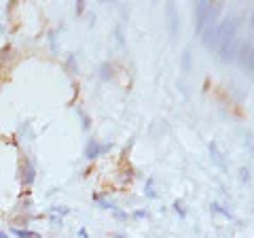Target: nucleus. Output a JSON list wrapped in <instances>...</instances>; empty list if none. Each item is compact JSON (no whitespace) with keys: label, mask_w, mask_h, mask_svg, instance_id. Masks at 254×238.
<instances>
[{"label":"nucleus","mask_w":254,"mask_h":238,"mask_svg":"<svg viewBox=\"0 0 254 238\" xmlns=\"http://www.w3.org/2000/svg\"><path fill=\"white\" fill-rule=\"evenodd\" d=\"M220 6L218 4H210V2H199L195 6V15H197V32H203L205 21L212 19L214 13H218Z\"/></svg>","instance_id":"1"},{"label":"nucleus","mask_w":254,"mask_h":238,"mask_svg":"<svg viewBox=\"0 0 254 238\" xmlns=\"http://www.w3.org/2000/svg\"><path fill=\"white\" fill-rule=\"evenodd\" d=\"M110 147H113V145H100L98 140H91L89 145H87V151H85V155H87V157H89V160H91V157H98L100 153L108 151Z\"/></svg>","instance_id":"2"},{"label":"nucleus","mask_w":254,"mask_h":238,"mask_svg":"<svg viewBox=\"0 0 254 238\" xmlns=\"http://www.w3.org/2000/svg\"><path fill=\"white\" fill-rule=\"evenodd\" d=\"M210 153H212V162L216 164L220 170H227V164H225V160H222V153L218 151V145H216V142H210Z\"/></svg>","instance_id":"3"},{"label":"nucleus","mask_w":254,"mask_h":238,"mask_svg":"<svg viewBox=\"0 0 254 238\" xmlns=\"http://www.w3.org/2000/svg\"><path fill=\"white\" fill-rule=\"evenodd\" d=\"M168 13L172 15V19H170V23H172V34H176L178 30H180V17H178V13H176V9H174V4H168Z\"/></svg>","instance_id":"4"},{"label":"nucleus","mask_w":254,"mask_h":238,"mask_svg":"<svg viewBox=\"0 0 254 238\" xmlns=\"http://www.w3.org/2000/svg\"><path fill=\"white\" fill-rule=\"evenodd\" d=\"M174 211H176L182 219L187 217V211H185V204H182V200H176V202H174Z\"/></svg>","instance_id":"5"},{"label":"nucleus","mask_w":254,"mask_h":238,"mask_svg":"<svg viewBox=\"0 0 254 238\" xmlns=\"http://www.w3.org/2000/svg\"><path fill=\"white\" fill-rule=\"evenodd\" d=\"M146 196L148 198H157V192H155V187H153V179H148V183H146Z\"/></svg>","instance_id":"6"},{"label":"nucleus","mask_w":254,"mask_h":238,"mask_svg":"<svg viewBox=\"0 0 254 238\" xmlns=\"http://www.w3.org/2000/svg\"><path fill=\"white\" fill-rule=\"evenodd\" d=\"M212 213H220V215H225V217H231V213L220 209V204H212Z\"/></svg>","instance_id":"7"},{"label":"nucleus","mask_w":254,"mask_h":238,"mask_svg":"<svg viewBox=\"0 0 254 238\" xmlns=\"http://www.w3.org/2000/svg\"><path fill=\"white\" fill-rule=\"evenodd\" d=\"M17 236H21V238H41V236L34 234V232H23V230H19Z\"/></svg>","instance_id":"8"},{"label":"nucleus","mask_w":254,"mask_h":238,"mask_svg":"<svg viewBox=\"0 0 254 238\" xmlns=\"http://www.w3.org/2000/svg\"><path fill=\"white\" fill-rule=\"evenodd\" d=\"M133 217H136V219H142V217H144V219H146V217H148V211H138Z\"/></svg>","instance_id":"9"},{"label":"nucleus","mask_w":254,"mask_h":238,"mask_svg":"<svg viewBox=\"0 0 254 238\" xmlns=\"http://www.w3.org/2000/svg\"><path fill=\"white\" fill-rule=\"evenodd\" d=\"M240 172H242V179H244V181H250V174H248V170H246V168H242Z\"/></svg>","instance_id":"10"},{"label":"nucleus","mask_w":254,"mask_h":238,"mask_svg":"<svg viewBox=\"0 0 254 238\" xmlns=\"http://www.w3.org/2000/svg\"><path fill=\"white\" fill-rule=\"evenodd\" d=\"M250 26H254V13H252V19H250Z\"/></svg>","instance_id":"11"},{"label":"nucleus","mask_w":254,"mask_h":238,"mask_svg":"<svg viewBox=\"0 0 254 238\" xmlns=\"http://www.w3.org/2000/svg\"><path fill=\"white\" fill-rule=\"evenodd\" d=\"M115 238H123V236L121 234H115Z\"/></svg>","instance_id":"12"}]
</instances>
